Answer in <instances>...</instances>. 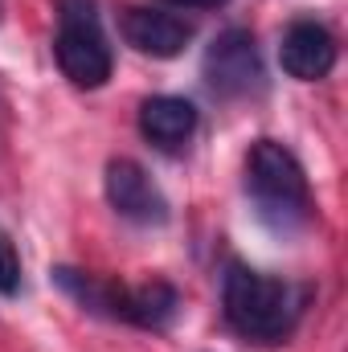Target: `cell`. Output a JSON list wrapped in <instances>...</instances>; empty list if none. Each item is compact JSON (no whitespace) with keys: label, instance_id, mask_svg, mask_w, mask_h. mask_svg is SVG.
Wrapping results in <instances>:
<instances>
[{"label":"cell","instance_id":"1","mask_svg":"<svg viewBox=\"0 0 348 352\" xmlns=\"http://www.w3.org/2000/svg\"><path fill=\"white\" fill-rule=\"evenodd\" d=\"M221 307H226L230 328L254 344L287 340L295 320H299V295L283 278H270V274L250 270L242 263H230V270H226Z\"/></svg>","mask_w":348,"mask_h":352},{"label":"cell","instance_id":"2","mask_svg":"<svg viewBox=\"0 0 348 352\" xmlns=\"http://www.w3.org/2000/svg\"><path fill=\"white\" fill-rule=\"evenodd\" d=\"M246 192L254 197L259 217L274 234H295L312 217L307 173L291 148L279 140H254L246 152Z\"/></svg>","mask_w":348,"mask_h":352},{"label":"cell","instance_id":"3","mask_svg":"<svg viewBox=\"0 0 348 352\" xmlns=\"http://www.w3.org/2000/svg\"><path fill=\"white\" fill-rule=\"evenodd\" d=\"M58 70L78 90L107 87L115 58L102 33V16L94 0H58V37H54Z\"/></svg>","mask_w":348,"mask_h":352},{"label":"cell","instance_id":"4","mask_svg":"<svg viewBox=\"0 0 348 352\" xmlns=\"http://www.w3.org/2000/svg\"><path fill=\"white\" fill-rule=\"evenodd\" d=\"M201 74H205V87L213 90L217 98L259 94L262 90V58H259V45H254V33L242 29V25L217 33L209 41V50H205Z\"/></svg>","mask_w":348,"mask_h":352},{"label":"cell","instance_id":"5","mask_svg":"<svg viewBox=\"0 0 348 352\" xmlns=\"http://www.w3.org/2000/svg\"><path fill=\"white\" fill-rule=\"evenodd\" d=\"M102 192H107L111 209L135 226H164L168 221V197L160 192V184L148 176L140 160L115 156L102 173Z\"/></svg>","mask_w":348,"mask_h":352},{"label":"cell","instance_id":"6","mask_svg":"<svg viewBox=\"0 0 348 352\" xmlns=\"http://www.w3.org/2000/svg\"><path fill=\"white\" fill-rule=\"evenodd\" d=\"M279 62L295 82H320L336 70V37L328 33V25H320L312 16H299L283 33Z\"/></svg>","mask_w":348,"mask_h":352},{"label":"cell","instance_id":"7","mask_svg":"<svg viewBox=\"0 0 348 352\" xmlns=\"http://www.w3.org/2000/svg\"><path fill=\"white\" fill-rule=\"evenodd\" d=\"M123 41L144 54V58H160L168 62L176 54H184V45L193 41V25L176 12H164V8H127L123 12Z\"/></svg>","mask_w":348,"mask_h":352},{"label":"cell","instance_id":"8","mask_svg":"<svg viewBox=\"0 0 348 352\" xmlns=\"http://www.w3.org/2000/svg\"><path fill=\"white\" fill-rule=\"evenodd\" d=\"M197 107L180 94H152L140 102V135L164 152H176L197 131Z\"/></svg>","mask_w":348,"mask_h":352},{"label":"cell","instance_id":"9","mask_svg":"<svg viewBox=\"0 0 348 352\" xmlns=\"http://www.w3.org/2000/svg\"><path fill=\"white\" fill-rule=\"evenodd\" d=\"M180 316V295L173 283H140V287H119L115 299V320L148 328V332H164L173 328V320Z\"/></svg>","mask_w":348,"mask_h":352},{"label":"cell","instance_id":"10","mask_svg":"<svg viewBox=\"0 0 348 352\" xmlns=\"http://www.w3.org/2000/svg\"><path fill=\"white\" fill-rule=\"evenodd\" d=\"M54 283L94 316H111L115 320V299H119V287L123 283H111V278H98V274H87V270H74V266H54L50 270Z\"/></svg>","mask_w":348,"mask_h":352},{"label":"cell","instance_id":"11","mask_svg":"<svg viewBox=\"0 0 348 352\" xmlns=\"http://www.w3.org/2000/svg\"><path fill=\"white\" fill-rule=\"evenodd\" d=\"M17 291H21V258L12 238L0 230V295H17Z\"/></svg>","mask_w":348,"mask_h":352},{"label":"cell","instance_id":"12","mask_svg":"<svg viewBox=\"0 0 348 352\" xmlns=\"http://www.w3.org/2000/svg\"><path fill=\"white\" fill-rule=\"evenodd\" d=\"M176 8H221V4H230V0H168Z\"/></svg>","mask_w":348,"mask_h":352}]
</instances>
